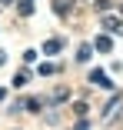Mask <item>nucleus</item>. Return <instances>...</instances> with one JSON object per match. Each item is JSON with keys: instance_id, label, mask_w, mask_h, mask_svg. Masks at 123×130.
Listing matches in <instances>:
<instances>
[{"instance_id": "obj_1", "label": "nucleus", "mask_w": 123, "mask_h": 130, "mask_svg": "<svg viewBox=\"0 0 123 130\" xmlns=\"http://www.w3.org/2000/svg\"><path fill=\"white\" fill-rule=\"evenodd\" d=\"M90 84H100V87H107V90L113 87V80H110L103 70H90Z\"/></svg>"}, {"instance_id": "obj_2", "label": "nucleus", "mask_w": 123, "mask_h": 130, "mask_svg": "<svg viewBox=\"0 0 123 130\" xmlns=\"http://www.w3.org/2000/svg\"><path fill=\"white\" fill-rule=\"evenodd\" d=\"M103 23H107V30H113V34H123V23H120V20H113V17H107Z\"/></svg>"}, {"instance_id": "obj_3", "label": "nucleus", "mask_w": 123, "mask_h": 130, "mask_svg": "<svg viewBox=\"0 0 123 130\" xmlns=\"http://www.w3.org/2000/svg\"><path fill=\"white\" fill-rule=\"evenodd\" d=\"M43 54H60V40H47L43 43Z\"/></svg>"}, {"instance_id": "obj_4", "label": "nucleus", "mask_w": 123, "mask_h": 130, "mask_svg": "<svg viewBox=\"0 0 123 130\" xmlns=\"http://www.w3.org/2000/svg\"><path fill=\"white\" fill-rule=\"evenodd\" d=\"M27 80H30V73H17V77H13V87H23Z\"/></svg>"}, {"instance_id": "obj_5", "label": "nucleus", "mask_w": 123, "mask_h": 130, "mask_svg": "<svg viewBox=\"0 0 123 130\" xmlns=\"http://www.w3.org/2000/svg\"><path fill=\"white\" fill-rule=\"evenodd\" d=\"M73 130H90V123H87V120H80V123L73 127Z\"/></svg>"}]
</instances>
